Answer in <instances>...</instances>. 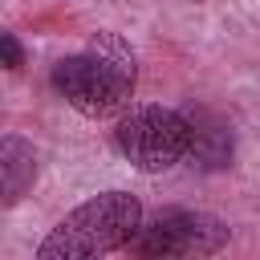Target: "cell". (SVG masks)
Segmentation results:
<instances>
[{
	"label": "cell",
	"instance_id": "6da1fadb",
	"mask_svg": "<svg viewBox=\"0 0 260 260\" xmlns=\"http://www.w3.org/2000/svg\"><path fill=\"white\" fill-rule=\"evenodd\" d=\"M53 85L77 114L110 118L134 93V53L118 37L102 32L85 53L53 65Z\"/></svg>",
	"mask_w": 260,
	"mask_h": 260
},
{
	"label": "cell",
	"instance_id": "7a4b0ae2",
	"mask_svg": "<svg viewBox=\"0 0 260 260\" xmlns=\"http://www.w3.org/2000/svg\"><path fill=\"white\" fill-rule=\"evenodd\" d=\"M142 228V203L126 191H106L73 207L37 248V260H85L126 248Z\"/></svg>",
	"mask_w": 260,
	"mask_h": 260
},
{
	"label": "cell",
	"instance_id": "3957f363",
	"mask_svg": "<svg viewBox=\"0 0 260 260\" xmlns=\"http://www.w3.org/2000/svg\"><path fill=\"white\" fill-rule=\"evenodd\" d=\"M118 150L138 167V171H167L175 162L187 158L191 150V122L179 110H162V106H134L130 114L118 118L114 130Z\"/></svg>",
	"mask_w": 260,
	"mask_h": 260
},
{
	"label": "cell",
	"instance_id": "277c9868",
	"mask_svg": "<svg viewBox=\"0 0 260 260\" xmlns=\"http://www.w3.org/2000/svg\"><path fill=\"white\" fill-rule=\"evenodd\" d=\"M223 244H228V228L215 215L183 211V207L142 219L138 236L130 240V248L142 256H211Z\"/></svg>",
	"mask_w": 260,
	"mask_h": 260
},
{
	"label": "cell",
	"instance_id": "5b68a950",
	"mask_svg": "<svg viewBox=\"0 0 260 260\" xmlns=\"http://www.w3.org/2000/svg\"><path fill=\"white\" fill-rule=\"evenodd\" d=\"M187 122H191V150H187V158L199 162V167H207V171L223 167L232 158V134H228V126L215 114H207V110H191Z\"/></svg>",
	"mask_w": 260,
	"mask_h": 260
},
{
	"label": "cell",
	"instance_id": "8992f818",
	"mask_svg": "<svg viewBox=\"0 0 260 260\" xmlns=\"http://www.w3.org/2000/svg\"><path fill=\"white\" fill-rule=\"evenodd\" d=\"M0 179H4V207L20 203L37 179V150L16 134H4L0 142Z\"/></svg>",
	"mask_w": 260,
	"mask_h": 260
},
{
	"label": "cell",
	"instance_id": "52a82bcc",
	"mask_svg": "<svg viewBox=\"0 0 260 260\" xmlns=\"http://www.w3.org/2000/svg\"><path fill=\"white\" fill-rule=\"evenodd\" d=\"M0 49H4V65H8V69H20V61H24V57H20V45H16V37H12V32H4V37H0Z\"/></svg>",
	"mask_w": 260,
	"mask_h": 260
}]
</instances>
